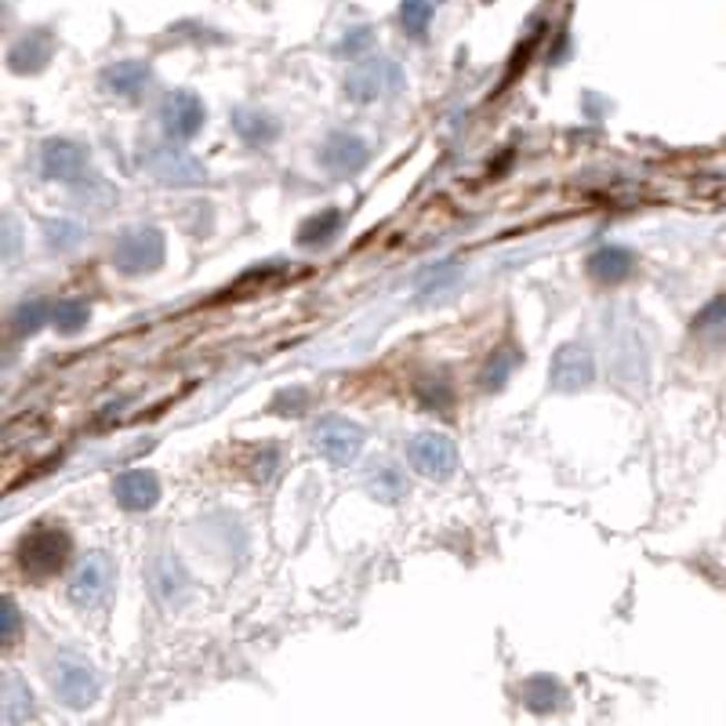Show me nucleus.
<instances>
[{
	"instance_id": "nucleus-6",
	"label": "nucleus",
	"mask_w": 726,
	"mask_h": 726,
	"mask_svg": "<svg viewBox=\"0 0 726 726\" xmlns=\"http://www.w3.org/2000/svg\"><path fill=\"white\" fill-rule=\"evenodd\" d=\"M400 84H403V76L389 59H364V62H356L346 76V95L352 102L367 105V102H378L386 91H396Z\"/></svg>"
},
{
	"instance_id": "nucleus-23",
	"label": "nucleus",
	"mask_w": 726,
	"mask_h": 726,
	"mask_svg": "<svg viewBox=\"0 0 726 726\" xmlns=\"http://www.w3.org/2000/svg\"><path fill=\"white\" fill-rule=\"evenodd\" d=\"M88 320H91V309L81 298H62L51 306V324H55L59 335H81Z\"/></svg>"
},
{
	"instance_id": "nucleus-27",
	"label": "nucleus",
	"mask_w": 726,
	"mask_h": 726,
	"mask_svg": "<svg viewBox=\"0 0 726 726\" xmlns=\"http://www.w3.org/2000/svg\"><path fill=\"white\" fill-rule=\"evenodd\" d=\"M458 284V262H436L432 269H426L418 276V295H443V290H451Z\"/></svg>"
},
{
	"instance_id": "nucleus-13",
	"label": "nucleus",
	"mask_w": 726,
	"mask_h": 726,
	"mask_svg": "<svg viewBox=\"0 0 726 726\" xmlns=\"http://www.w3.org/2000/svg\"><path fill=\"white\" fill-rule=\"evenodd\" d=\"M367 156H371V150H367V142H364L360 135H349V131H335V135L324 142L320 161H324L327 171H331V175L349 178V175H356V171L367 164Z\"/></svg>"
},
{
	"instance_id": "nucleus-12",
	"label": "nucleus",
	"mask_w": 726,
	"mask_h": 726,
	"mask_svg": "<svg viewBox=\"0 0 726 726\" xmlns=\"http://www.w3.org/2000/svg\"><path fill=\"white\" fill-rule=\"evenodd\" d=\"M113 498L124 512H150L161 501V480L150 469H131L113 480Z\"/></svg>"
},
{
	"instance_id": "nucleus-17",
	"label": "nucleus",
	"mask_w": 726,
	"mask_h": 726,
	"mask_svg": "<svg viewBox=\"0 0 726 726\" xmlns=\"http://www.w3.org/2000/svg\"><path fill=\"white\" fill-rule=\"evenodd\" d=\"M51 51H55V44H51V33L48 30H30L22 37V41L11 48V70L16 73H41L48 59H51Z\"/></svg>"
},
{
	"instance_id": "nucleus-19",
	"label": "nucleus",
	"mask_w": 726,
	"mask_h": 726,
	"mask_svg": "<svg viewBox=\"0 0 726 726\" xmlns=\"http://www.w3.org/2000/svg\"><path fill=\"white\" fill-rule=\"evenodd\" d=\"M341 222H346V215H341L338 207H327L320 211V215H313L301 222V229H298V244L301 247H324V244H331L338 229H341Z\"/></svg>"
},
{
	"instance_id": "nucleus-28",
	"label": "nucleus",
	"mask_w": 726,
	"mask_h": 726,
	"mask_svg": "<svg viewBox=\"0 0 726 726\" xmlns=\"http://www.w3.org/2000/svg\"><path fill=\"white\" fill-rule=\"evenodd\" d=\"M400 22L411 37H426L432 22V0H400Z\"/></svg>"
},
{
	"instance_id": "nucleus-26",
	"label": "nucleus",
	"mask_w": 726,
	"mask_h": 726,
	"mask_svg": "<svg viewBox=\"0 0 726 726\" xmlns=\"http://www.w3.org/2000/svg\"><path fill=\"white\" fill-rule=\"evenodd\" d=\"M523 702L531 705L534 712H549V708H556V705L563 702V691H560L556 679L534 676V679L523 683Z\"/></svg>"
},
{
	"instance_id": "nucleus-31",
	"label": "nucleus",
	"mask_w": 726,
	"mask_h": 726,
	"mask_svg": "<svg viewBox=\"0 0 726 726\" xmlns=\"http://www.w3.org/2000/svg\"><path fill=\"white\" fill-rule=\"evenodd\" d=\"M84 229L73 226V222H48V247L51 250H73L81 244Z\"/></svg>"
},
{
	"instance_id": "nucleus-30",
	"label": "nucleus",
	"mask_w": 726,
	"mask_h": 726,
	"mask_svg": "<svg viewBox=\"0 0 726 726\" xmlns=\"http://www.w3.org/2000/svg\"><path fill=\"white\" fill-rule=\"evenodd\" d=\"M418 400L432 407V411H443V407H451V386H447L443 378H421L418 381Z\"/></svg>"
},
{
	"instance_id": "nucleus-3",
	"label": "nucleus",
	"mask_w": 726,
	"mask_h": 726,
	"mask_svg": "<svg viewBox=\"0 0 726 726\" xmlns=\"http://www.w3.org/2000/svg\"><path fill=\"white\" fill-rule=\"evenodd\" d=\"M164 233L156 226H135L124 229L113 244V266L124 276H142L164 266Z\"/></svg>"
},
{
	"instance_id": "nucleus-20",
	"label": "nucleus",
	"mask_w": 726,
	"mask_h": 726,
	"mask_svg": "<svg viewBox=\"0 0 726 726\" xmlns=\"http://www.w3.org/2000/svg\"><path fill=\"white\" fill-rule=\"evenodd\" d=\"M233 127L247 145H269L276 139V131H280L269 113H258V110H236Z\"/></svg>"
},
{
	"instance_id": "nucleus-35",
	"label": "nucleus",
	"mask_w": 726,
	"mask_h": 726,
	"mask_svg": "<svg viewBox=\"0 0 726 726\" xmlns=\"http://www.w3.org/2000/svg\"><path fill=\"white\" fill-rule=\"evenodd\" d=\"M367 44H371V30H367V25H360V30H352L346 41L338 44V51H341V55H360Z\"/></svg>"
},
{
	"instance_id": "nucleus-18",
	"label": "nucleus",
	"mask_w": 726,
	"mask_h": 726,
	"mask_svg": "<svg viewBox=\"0 0 726 726\" xmlns=\"http://www.w3.org/2000/svg\"><path fill=\"white\" fill-rule=\"evenodd\" d=\"M0 697H4V705H0V712H4V723H8V726L25 723V719H37L30 686H25L22 676H16V672H8V676H4V686H0Z\"/></svg>"
},
{
	"instance_id": "nucleus-5",
	"label": "nucleus",
	"mask_w": 726,
	"mask_h": 726,
	"mask_svg": "<svg viewBox=\"0 0 726 726\" xmlns=\"http://www.w3.org/2000/svg\"><path fill=\"white\" fill-rule=\"evenodd\" d=\"M313 443H316V451L331 461V466L346 469L356 461V454H360L364 429L349 418H324L313 432Z\"/></svg>"
},
{
	"instance_id": "nucleus-11",
	"label": "nucleus",
	"mask_w": 726,
	"mask_h": 726,
	"mask_svg": "<svg viewBox=\"0 0 726 726\" xmlns=\"http://www.w3.org/2000/svg\"><path fill=\"white\" fill-rule=\"evenodd\" d=\"M145 167H150V175L156 182H164V186H196V182H204V167L196 164L190 153L171 150V145L145 153Z\"/></svg>"
},
{
	"instance_id": "nucleus-9",
	"label": "nucleus",
	"mask_w": 726,
	"mask_h": 726,
	"mask_svg": "<svg viewBox=\"0 0 726 726\" xmlns=\"http://www.w3.org/2000/svg\"><path fill=\"white\" fill-rule=\"evenodd\" d=\"M204 102L193 95V91H171L161 105V124H164V135L175 139V142H190L201 135L204 127Z\"/></svg>"
},
{
	"instance_id": "nucleus-1",
	"label": "nucleus",
	"mask_w": 726,
	"mask_h": 726,
	"mask_svg": "<svg viewBox=\"0 0 726 726\" xmlns=\"http://www.w3.org/2000/svg\"><path fill=\"white\" fill-rule=\"evenodd\" d=\"M73 538L62 523H37L30 534L19 541V566L25 577L48 581L70 563Z\"/></svg>"
},
{
	"instance_id": "nucleus-4",
	"label": "nucleus",
	"mask_w": 726,
	"mask_h": 726,
	"mask_svg": "<svg viewBox=\"0 0 726 726\" xmlns=\"http://www.w3.org/2000/svg\"><path fill=\"white\" fill-rule=\"evenodd\" d=\"M407 458H411V469H418L426 480H451L458 469L454 440L443 432H418L407 447Z\"/></svg>"
},
{
	"instance_id": "nucleus-32",
	"label": "nucleus",
	"mask_w": 726,
	"mask_h": 726,
	"mask_svg": "<svg viewBox=\"0 0 726 726\" xmlns=\"http://www.w3.org/2000/svg\"><path fill=\"white\" fill-rule=\"evenodd\" d=\"M309 407V392L306 389H290V392H280L276 400L269 403L273 415H301Z\"/></svg>"
},
{
	"instance_id": "nucleus-2",
	"label": "nucleus",
	"mask_w": 726,
	"mask_h": 726,
	"mask_svg": "<svg viewBox=\"0 0 726 726\" xmlns=\"http://www.w3.org/2000/svg\"><path fill=\"white\" fill-rule=\"evenodd\" d=\"M51 691L59 694V702H65L70 708H88L99 702L102 694V679L91 662H84L81 654L62 651L51 665Z\"/></svg>"
},
{
	"instance_id": "nucleus-24",
	"label": "nucleus",
	"mask_w": 726,
	"mask_h": 726,
	"mask_svg": "<svg viewBox=\"0 0 726 726\" xmlns=\"http://www.w3.org/2000/svg\"><path fill=\"white\" fill-rule=\"evenodd\" d=\"M520 360H523L520 349H512V346L491 352V360H487L483 375H480V386H483L487 392H498V389L509 381V375L517 371V364H520Z\"/></svg>"
},
{
	"instance_id": "nucleus-33",
	"label": "nucleus",
	"mask_w": 726,
	"mask_h": 726,
	"mask_svg": "<svg viewBox=\"0 0 726 726\" xmlns=\"http://www.w3.org/2000/svg\"><path fill=\"white\" fill-rule=\"evenodd\" d=\"M0 640H4V646H11L16 643V632H19V625H22V617H19V606H16V600H4V614H0Z\"/></svg>"
},
{
	"instance_id": "nucleus-15",
	"label": "nucleus",
	"mask_w": 726,
	"mask_h": 726,
	"mask_svg": "<svg viewBox=\"0 0 726 726\" xmlns=\"http://www.w3.org/2000/svg\"><path fill=\"white\" fill-rule=\"evenodd\" d=\"M636 273V255L628 247H600L596 255L589 258V276L596 284H625L628 276Z\"/></svg>"
},
{
	"instance_id": "nucleus-22",
	"label": "nucleus",
	"mask_w": 726,
	"mask_h": 726,
	"mask_svg": "<svg viewBox=\"0 0 726 726\" xmlns=\"http://www.w3.org/2000/svg\"><path fill=\"white\" fill-rule=\"evenodd\" d=\"M367 491H371V498L386 501V505H396V501L407 498V477L392 466H378L371 477H367Z\"/></svg>"
},
{
	"instance_id": "nucleus-8",
	"label": "nucleus",
	"mask_w": 726,
	"mask_h": 726,
	"mask_svg": "<svg viewBox=\"0 0 726 726\" xmlns=\"http://www.w3.org/2000/svg\"><path fill=\"white\" fill-rule=\"evenodd\" d=\"M113 563L105 552H91L84 560V566L76 571L73 585H70V600L76 606H84V611H95V606L105 603V596L113 592Z\"/></svg>"
},
{
	"instance_id": "nucleus-34",
	"label": "nucleus",
	"mask_w": 726,
	"mask_h": 726,
	"mask_svg": "<svg viewBox=\"0 0 726 726\" xmlns=\"http://www.w3.org/2000/svg\"><path fill=\"white\" fill-rule=\"evenodd\" d=\"M276 466H280V451H276V447H266V451H262L258 461H255V480H258V483L273 480Z\"/></svg>"
},
{
	"instance_id": "nucleus-14",
	"label": "nucleus",
	"mask_w": 726,
	"mask_h": 726,
	"mask_svg": "<svg viewBox=\"0 0 726 726\" xmlns=\"http://www.w3.org/2000/svg\"><path fill=\"white\" fill-rule=\"evenodd\" d=\"M150 589H153V596L161 600L164 606H178L182 600H186L190 577H186L182 563L171 556V552H164L161 560H153V566H150Z\"/></svg>"
},
{
	"instance_id": "nucleus-29",
	"label": "nucleus",
	"mask_w": 726,
	"mask_h": 726,
	"mask_svg": "<svg viewBox=\"0 0 726 726\" xmlns=\"http://www.w3.org/2000/svg\"><path fill=\"white\" fill-rule=\"evenodd\" d=\"M694 331L702 335V338H719V335H726V295L716 298V301H708V306L697 313Z\"/></svg>"
},
{
	"instance_id": "nucleus-16",
	"label": "nucleus",
	"mask_w": 726,
	"mask_h": 726,
	"mask_svg": "<svg viewBox=\"0 0 726 726\" xmlns=\"http://www.w3.org/2000/svg\"><path fill=\"white\" fill-rule=\"evenodd\" d=\"M145 84H150V65L139 62V59L116 62L102 73V88L116 99H139Z\"/></svg>"
},
{
	"instance_id": "nucleus-21",
	"label": "nucleus",
	"mask_w": 726,
	"mask_h": 726,
	"mask_svg": "<svg viewBox=\"0 0 726 726\" xmlns=\"http://www.w3.org/2000/svg\"><path fill=\"white\" fill-rule=\"evenodd\" d=\"M284 276H287L284 262H262V266H255V269H247V273L236 276V284L229 287V295H233V298H244V295H250V290H266V287H273V284H280Z\"/></svg>"
},
{
	"instance_id": "nucleus-10",
	"label": "nucleus",
	"mask_w": 726,
	"mask_h": 726,
	"mask_svg": "<svg viewBox=\"0 0 726 726\" xmlns=\"http://www.w3.org/2000/svg\"><path fill=\"white\" fill-rule=\"evenodd\" d=\"M91 164L88 145H76L70 139H48L41 150V175L48 182H81Z\"/></svg>"
},
{
	"instance_id": "nucleus-25",
	"label": "nucleus",
	"mask_w": 726,
	"mask_h": 726,
	"mask_svg": "<svg viewBox=\"0 0 726 726\" xmlns=\"http://www.w3.org/2000/svg\"><path fill=\"white\" fill-rule=\"evenodd\" d=\"M44 324H51V306H48L44 298H30V301H22V306L16 309V316H11V331H16L19 338L37 335Z\"/></svg>"
},
{
	"instance_id": "nucleus-7",
	"label": "nucleus",
	"mask_w": 726,
	"mask_h": 726,
	"mask_svg": "<svg viewBox=\"0 0 726 726\" xmlns=\"http://www.w3.org/2000/svg\"><path fill=\"white\" fill-rule=\"evenodd\" d=\"M592 378H596V360H592V352L585 346H577V341H566V346L556 349L552 356V367H549V386L556 392H577L592 386Z\"/></svg>"
}]
</instances>
